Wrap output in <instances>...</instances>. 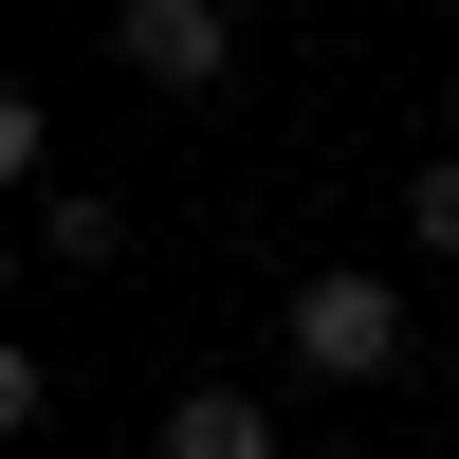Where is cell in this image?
<instances>
[{
    "label": "cell",
    "mask_w": 459,
    "mask_h": 459,
    "mask_svg": "<svg viewBox=\"0 0 459 459\" xmlns=\"http://www.w3.org/2000/svg\"><path fill=\"white\" fill-rule=\"evenodd\" d=\"M294 368H313V386H386V368H404V276L331 257V276L294 294Z\"/></svg>",
    "instance_id": "1"
},
{
    "label": "cell",
    "mask_w": 459,
    "mask_h": 459,
    "mask_svg": "<svg viewBox=\"0 0 459 459\" xmlns=\"http://www.w3.org/2000/svg\"><path fill=\"white\" fill-rule=\"evenodd\" d=\"M147 459H276V404H257V386H184Z\"/></svg>",
    "instance_id": "3"
},
{
    "label": "cell",
    "mask_w": 459,
    "mask_h": 459,
    "mask_svg": "<svg viewBox=\"0 0 459 459\" xmlns=\"http://www.w3.org/2000/svg\"><path fill=\"white\" fill-rule=\"evenodd\" d=\"M37 257H56V276H110V257H129V221H110L92 184H37Z\"/></svg>",
    "instance_id": "4"
},
{
    "label": "cell",
    "mask_w": 459,
    "mask_h": 459,
    "mask_svg": "<svg viewBox=\"0 0 459 459\" xmlns=\"http://www.w3.org/2000/svg\"><path fill=\"white\" fill-rule=\"evenodd\" d=\"M110 56H129L147 92H221V74H239V19H221V0H110Z\"/></svg>",
    "instance_id": "2"
},
{
    "label": "cell",
    "mask_w": 459,
    "mask_h": 459,
    "mask_svg": "<svg viewBox=\"0 0 459 459\" xmlns=\"http://www.w3.org/2000/svg\"><path fill=\"white\" fill-rule=\"evenodd\" d=\"M404 239H423V257H459V147H441L423 184H404Z\"/></svg>",
    "instance_id": "5"
}]
</instances>
